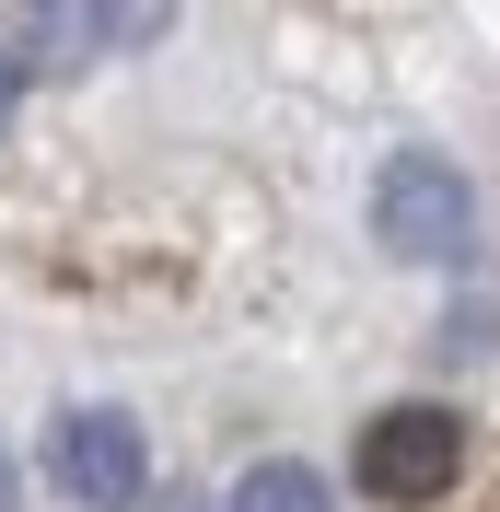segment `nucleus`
<instances>
[{"mask_svg":"<svg viewBox=\"0 0 500 512\" xmlns=\"http://www.w3.org/2000/svg\"><path fill=\"white\" fill-rule=\"evenodd\" d=\"M233 512H338L326 501V478H314V466H245V478H233Z\"/></svg>","mask_w":500,"mask_h":512,"instance_id":"nucleus-4","label":"nucleus"},{"mask_svg":"<svg viewBox=\"0 0 500 512\" xmlns=\"http://www.w3.org/2000/svg\"><path fill=\"white\" fill-rule=\"evenodd\" d=\"M373 233H384V256H407V268H454V256L477 245V198H466V175H454L442 152H396L384 187H373Z\"/></svg>","mask_w":500,"mask_h":512,"instance_id":"nucleus-1","label":"nucleus"},{"mask_svg":"<svg viewBox=\"0 0 500 512\" xmlns=\"http://www.w3.org/2000/svg\"><path fill=\"white\" fill-rule=\"evenodd\" d=\"M35 47L47 59H94V0H35Z\"/></svg>","mask_w":500,"mask_h":512,"instance_id":"nucleus-6","label":"nucleus"},{"mask_svg":"<svg viewBox=\"0 0 500 512\" xmlns=\"http://www.w3.org/2000/svg\"><path fill=\"white\" fill-rule=\"evenodd\" d=\"M47 478L82 512H128L152 489V443H140L128 408H70V419H47Z\"/></svg>","mask_w":500,"mask_h":512,"instance_id":"nucleus-2","label":"nucleus"},{"mask_svg":"<svg viewBox=\"0 0 500 512\" xmlns=\"http://www.w3.org/2000/svg\"><path fill=\"white\" fill-rule=\"evenodd\" d=\"M175 24V0H94V47H152Z\"/></svg>","mask_w":500,"mask_h":512,"instance_id":"nucleus-5","label":"nucleus"},{"mask_svg":"<svg viewBox=\"0 0 500 512\" xmlns=\"http://www.w3.org/2000/svg\"><path fill=\"white\" fill-rule=\"evenodd\" d=\"M466 478V419L454 408H384L373 431H361V489L373 501H442V489Z\"/></svg>","mask_w":500,"mask_h":512,"instance_id":"nucleus-3","label":"nucleus"},{"mask_svg":"<svg viewBox=\"0 0 500 512\" xmlns=\"http://www.w3.org/2000/svg\"><path fill=\"white\" fill-rule=\"evenodd\" d=\"M0 512H12V443H0Z\"/></svg>","mask_w":500,"mask_h":512,"instance_id":"nucleus-8","label":"nucleus"},{"mask_svg":"<svg viewBox=\"0 0 500 512\" xmlns=\"http://www.w3.org/2000/svg\"><path fill=\"white\" fill-rule=\"evenodd\" d=\"M12 117H24V59L0 47V140H12Z\"/></svg>","mask_w":500,"mask_h":512,"instance_id":"nucleus-7","label":"nucleus"}]
</instances>
